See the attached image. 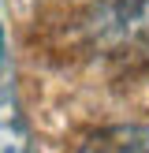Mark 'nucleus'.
<instances>
[{
	"mask_svg": "<svg viewBox=\"0 0 149 153\" xmlns=\"http://www.w3.org/2000/svg\"><path fill=\"white\" fill-rule=\"evenodd\" d=\"M78 153H149V123H119L104 127Z\"/></svg>",
	"mask_w": 149,
	"mask_h": 153,
	"instance_id": "nucleus-1",
	"label": "nucleus"
}]
</instances>
